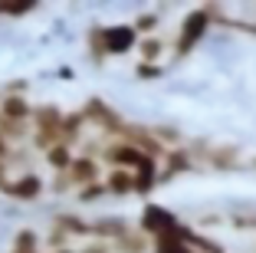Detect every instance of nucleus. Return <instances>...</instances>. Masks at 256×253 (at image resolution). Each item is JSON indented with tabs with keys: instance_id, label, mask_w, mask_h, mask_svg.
<instances>
[{
	"instance_id": "nucleus-4",
	"label": "nucleus",
	"mask_w": 256,
	"mask_h": 253,
	"mask_svg": "<svg viewBox=\"0 0 256 253\" xmlns=\"http://www.w3.org/2000/svg\"><path fill=\"white\" fill-rule=\"evenodd\" d=\"M30 10H33V4H0V17H23Z\"/></svg>"
},
{
	"instance_id": "nucleus-5",
	"label": "nucleus",
	"mask_w": 256,
	"mask_h": 253,
	"mask_svg": "<svg viewBox=\"0 0 256 253\" xmlns=\"http://www.w3.org/2000/svg\"><path fill=\"white\" fill-rule=\"evenodd\" d=\"M7 181H10V164H7V161H0V191L7 187Z\"/></svg>"
},
{
	"instance_id": "nucleus-3",
	"label": "nucleus",
	"mask_w": 256,
	"mask_h": 253,
	"mask_svg": "<svg viewBox=\"0 0 256 253\" xmlns=\"http://www.w3.org/2000/svg\"><path fill=\"white\" fill-rule=\"evenodd\" d=\"M14 253H40V233L36 230H16L14 233Z\"/></svg>"
},
{
	"instance_id": "nucleus-2",
	"label": "nucleus",
	"mask_w": 256,
	"mask_h": 253,
	"mask_svg": "<svg viewBox=\"0 0 256 253\" xmlns=\"http://www.w3.org/2000/svg\"><path fill=\"white\" fill-rule=\"evenodd\" d=\"M33 115V105L26 102V96H0V119L14 122V125H26Z\"/></svg>"
},
{
	"instance_id": "nucleus-1",
	"label": "nucleus",
	"mask_w": 256,
	"mask_h": 253,
	"mask_svg": "<svg viewBox=\"0 0 256 253\" xmlns=\"http://www.w3.org/2000/svg\"><path fill=\"white\" fill-rule=\"evenodd\" d=\"M0 194H7V197H14V201H36L40 194H43V178L33 171L26 174H16V178L7 181V187Z\"/></svg>"
},
{
	"instance_id": "nucleus-6",
	"label": "nucleus",
	"mask_w": 256,
	"mask_h": 253,
	"mask_svg": "<svg viewBox=\"0 0 256 253\" xmlns=\"http://www.w3.org/2000/svg\"><path fill=\"white\" fill-rule=\"evenodd\" d=\"M10 151H14V145L0 138V161H7V158H10Z\"/></svg>"
}]
</instances>
